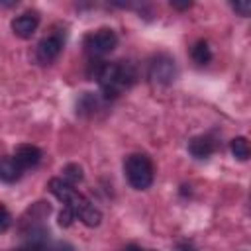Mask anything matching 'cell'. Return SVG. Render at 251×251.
<instances>
[{
    "instance_id": "11",
    "label": "cell",
    "mask_w": 251,
    "mask_h": 251,
    "mask_svg": "<svg viewBox=\"0 0 251 251\" xmlns=\"http://www.w3.org/2000/svg\"><path fill=\"white\" fill-rule=\"evenodd\" d=\"M190 55H192L194 63H198V65H206V63H210V59H212V49H210L208 41L200 39V41H196V43L192 45Z\"/></svg>"
},
{
    "instance_id": "17",
    "label": "cell",
    "mask_w": 251,
    "mask_h": 251,
    "mask_svg": "<svg viewBox=\"0 0 251 251\" xmlns=\"http://www.w3.org/2000/svg\"><path fill=\"white\" fill-rule=\"evenodd\" d=\"M231 8H233L239 16L245 18V16H249V12H251V2H249V0H239V2H233Z\"/></svg>"
},
{
    "instance_id": "7",
    "label": "cell",
    "mask_w": 251,
    "mask_h": 251,
    "mask_svg": "<svg viewBox=\"0 0 251 251\" xmlns=\"http://www.w3.org/2000/svg\"><path fill=\"white\" fill-rule=\"evenodd\" d=\"M37 25H39V14L33 10L24 12L12 20V31L22 39H29L37 31Z\"/></svg>"
},
{
    "instance_id": "2",
    "label": "cell",
    "mask_w": 251,
    "mask_h": 251,
    "mask_svg": "<svg viewBox=\"0 0 251 251\" xmlns=\"http://www.w3.org/2000/svg\"><path fill=\"white\" fill-rule=\"evenodd\" d=\"M94 78L98 80L104 98H118L135 82L137 73L131 63H98L94 67Z\"/></svg>"
},
{
    "instance_id": "8",
    "label": "cell",
    "mask_w": 251,
    "mask_h": 251,
    "mask_svg": "<svg viewBox=\"0 0 251 251\" xmlns=\"http://www.w3.org/2000/svg\"><path fill=\"white\" fill-rule=\"evenodd\" d=\"M41 157H43L41 149L35 147V145H31V143H24V145H20V147L16 149V153H14V159L18 161V165H20L24 171H25V169H33V167H37L39 161H41Z\"/></svg>"
},
{
    "instance_id": "20",
    "label": "cell",
    "mask_w": 251,
    "mask_h": 251,
    "mask_svg": "<svg viewBox=\"0 0 251 251\" xmlns=\"http://www.w3.org/2000/svg\"><path fill=\"white\" fill-rule=\"evenodd\" d=\"M124 251H141V247H137V245H127V247H124Z\"/></svg>"
},
{
    "instance_id": "16",
    "label": "cell",
    "mask_w": 251,
    "mask_h": 251,
    "mask_svg": "<svg viewBox=\"0 0 251 251\" xmlns=\"http://www.w3.org/2000/svg\"><path fill=\"white\" fill-rule=\"evenodd\" d=\"M75 220H76V218H75V212H73L71 208H67V206H65V208L61 210V214H59V224H61L63 227H69Z\"/></svg>"
},
{
    "instance_id": "18",
    "label": "cell",
    "mask_w": 251,
    "mask_h": 251,
    "mask_svg": "<svg viewBox=\"0 0 251 251\" xmlns=\"http://www.w3.org/2000/svg\"><path fill=\"white\" fill-rule=\"evenodd\" d=\"M176 251H196V249H194V245L190 241H182V243H178Z\"/></svg>"
},
{
    "instance_id": "14",
    "label": "cell",
    "mask_w": 251,
    "mask_h": 251,
    "mask_svg": "<svg viewBox=\"0 0 251 251\" xmlns=\"http://www.w3.org/2000/svg\"><path fill=\"white\" fill-rule=\"evenodd\" d=\"M14 251H49L45 241H25L22 247L14 249Z\"/></svg>"
},
{
    "instance_id": "19",
    "label": "cell",
    "mask_w": 251,
    "mask_h": 251,
    "mask_svg": "<svg viewBox=\"0 0 251 251\" xmlns=\"http://www.w3.org/2000/svg\"><path fill=\"white\" fill-rule=\"evenodd\" d=\"M171 6L176 8V10H186V8L192 6V2H171Z\"/></svg>"
},
{
    "instance_id": "3",
    "label": "cell",
    "mask_w": 251,
    "mask_h": 251,
    "mask_svg": "<svg viewBox=\"0 0 251 251\" xmlns=\"http://www.w3.org/2000/svg\"><path fill=\"white\" fill-rule=\"evenodd\" d=\"M124 171H126V178L131 184V188L135 190H147L153 184V163L147 155L143 153H131L126 157L124 163Z\"/></svg>"
},
{
    "instance_id": "6",
    "label": "cell",
    "mask_w": 251,
    "mask_h": 251,
    "mask_svg": "<svg viewBox=\"0 0 251 251\" xmlns=\"http://www.w3.org/2000/svg\"><path fill=\"white\" fill-rule=\"evenodd\" d=\"M63 43H65V35L59 33V31H51L49 35H45V37L37 43V47H35V59H37L41 65L53 63V61L59 57V53H61V49H63Z\"/></svg>"
},
{
    "instance_id": "12",
    "label": "cell",
    "mask_w": 251,
    "mask_h": 251,
    "mask_svg": "<svg viewBox=\"0 0 251 251\" xmlns=\"http://www.w3.org/2000/svg\"><path fill=\"white\" fill-rule=\"evenodd\" d=\"M229 149H231V155L239 161H247L249 159V141L243 137V135H237L231 139L229 143Z\"/></svg>"
},
{
    "instance_id": "1",
    "label": "cell",
    "mask_w": 251,
    "mask_h": 251,
    "mask_svg": "<svg viewBox=\"0 0 251 251\" xmlns=\"http://www.w3.org/2000/svg\"><path fill=\"white\" fill-rule=\"evenodd\" d=\"M47 188H49V192L55 198H59L67 208H71L75 212V218H78L84 226H88V227L100 226L102 212L86 196H82L73 184H69L63 178H51L49 184H47Z\"/></svg>"
},
{
    "instance_id": "15",
    "label": "cell",
    "mask_w": 251,
    "mask_h": 251,
    "mask_svg": "<svg viewBox=\"0 0 251 251\" xmlns=\"http://www.w3.org/2000/svg\"><path fill=\"white\" fill-rule=\"evenodd\" d=\"M10 226H12V214L8 212L6 206L0 204V233H4Z\"/></svg>"
},
{
    "instance_id": "10",
    "label": "cell",
    "mask_w": 251,
    "mask_h": 251,
    "mask_svg": "<svg viewBox=\"0 0 251 251\" xmlns=\"http://www.w3.org/2000/svg\"><path fill=\"white\" fill-rule=\"evenodd\" d=\"M24 175V169L18 165V161L14 159V155H6L0 157V180L6 184H12L16 180H20Z\"/></svg>"
},
{
    "instance_id": "5",
    "label": "cell",
    "mask_w": 251,
    "mask_h": 251,
    "mask_svg": "<svg viewBox=\"0 0 251 251\" xmlns=\"http://www.w3.org/2000/svg\"><path fill=\"white\" fill-rule=\"evenodd\" d=\"M151 82L155 84H161V86H167L171 82H175L176 78V63L173 57L161 53V55H155L149 63V71H147Z\"/></svg>"
},
{
    "instance_id": "4",
    "label": "cell",
    "mask_w": 251,
    "mask_h": 251,
    "mask_svg": "<svg viewBox=\"0 0 251 251\" xmlns=\"http://www.w3.org/2000/svg\"><path fill=\"white\" fill-rule=\"evenodd\" d=\"M82 45L90 55L100 57V55H106V53L114 51V47L118 45V35L110 27H100V29L90 31L88 35H84Z\"/></svg>"
},
{
    "instance_id": "9",
    "label": "cell",
    "mask_w": 251,
    "mask_h": 251,
    "mask_svg": "<svg viewBox=\"0 0 251 251\" xmlns=\"http://www.w3.org/2000/svg\"><path fill=\"white\" fill-rule=\"evenodd\" d=\"M216 151V141L208 135H196L188 141V153L196 159H208Z\"/></svg>"
},
{
    "instance_id": "13",
    "label": "cell",
    "mask_w": 251,
    "mask_h": 251,
    "mask_svg": "<svg viewBox=\"0 0 251 251\" xmlns=\"http://www.w3.org/2000/svg\"><path fill=\"white\" fill-rule=\"evenodd\" d=\"M82 169H80V165H76V163H69L65 169H63V180H67L69 184H76V182H80L82 180Z\"/></svg>"
}]
</instances>
